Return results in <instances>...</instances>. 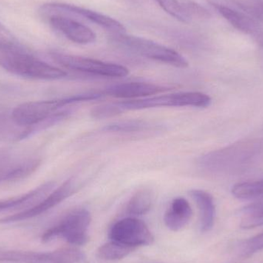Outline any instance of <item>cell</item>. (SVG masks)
<instances>
[{
	"instance_id": "15",
	"label": "cell",
	"mask_w": 263,
	"mask_h": 263,
	"mask_svg": "<svg viewBox=\"0 0 263 263\" xmlns=\"http://www.w3.org/2000/svg\"><path fill=\"white\" fill-rule=\"evenodd\" d=\"M48 20L54 29L61 32L73 43L86 45L96 41L97 35L92 29L72 18L64 16H52Z\"/></svg>"
},
{
	"instance_id": "12",
	"label": "cell",
	"mask_w": 263,
	"mask_h": 263,
	"mask_svg": "<svg viewBox=\"0 0 263 263\" xmlns=\"http://www.w3.org/2000/svg\"><path fill=\"white\" fill-rule=\"evenodd\" d=\"M41 165V160L30 156L0 154V184L20 180L32 174Z\"/></svg>"
},
{
	"instance_id": "16",
	"label": "cell",
	"mask_w": 263,
	"mask_h": 263,
	"mask_svg": "<svg viewBox=\"0 0 263 263\" xmlns=\"http://www.w3.org/2000/svg\"><path fill=\"white\" fill-rule=\"evenodd\" d=\"M55 182H48L23 196L0 200V213L11 210L28 209L43 200L55 189Z\"/></svg>"
},
{
	"instance_id": "6",
	"label": "cell",
	"mask_w": 263,
	"mask_h": 263,
	"mask_svg": "<svg viewBox=\"0 0 263 263\" xmlns=\"http://www.w3.org/2000/svg\"><path fill=\"white\" fill-rule=\"evenodd\" d=\"M91 220L89 211L86 209H77L64 216L58 223L48 229L42 236V241L49 242L61 239L71 245H86L89 241L88 230Z\"/></svg>"
},
{
	"instance_id": "3",
	"label": "cell",
	"mask_w": 263,
	"mask_h": 263,
	"mask_svg": "<svg viewBox=\"0 0 263 263\" xmlns=\"http://www.w3.org/2000/svg\"><path fill=\"white\" fill-rule=\"evenodd\" d=\"M0 66L14 75L32 80H57L67 77L65 71L35 58L17 44L0 46Z\"/></svg>"
},
{
	"instance_id": "23",
	"label": "cell",
	"mask_w": 263,
	"mask_h": 263,
	"mask_svg": "<svg viewBox=\"0 0 263 263\" xmlns=\"http://www.w3.org/2000/svg\"><path fill=\"white\" fill-rule=\"evenodd\" d=\"M153 202V193L150 190H141L135 193L128 202L127 212L132 216L146 214Z\"/></svg>"
},
{
	"instance_id": "1",
	"label": "cell",
	"mask_w": 263,
	"mask_h": 263,
	"mask_svg": "<svg viewBox=\"0 0 263 263\" xmlns=\"http://www.w3.org/2000/svg\"><path fill=\"white\" fill-rule=\"evenodd\" d=\"M100 92H88L65 98L29 102L16 106L11 112L12 120L22 126L35 131L46 129L67 119L72 110L66 106L102 98Z\"/></svg>"
},
{
	"instance_id": "26",
	"label": "cell",
	"mask_w": 263,
	"mask_h": 263,
	"mask_svg": "<svg viewBox=\"0 0 263 263\" xmlns=\"http://www.w3.org/2000/svg\"><path fill=\"white\" fill-rule=\"evenodd\" d=\"M190 20H208L211 18L210 11L193 0H179Z\"/></svg>"
},
{
	"instance_id": "27",
	"label": "cell",
	"mask_w": 263,
	"mask_h": 263,
	"mask_svg": "<svg viewBox=\"0 0 263 263\" xmlns=\"http://www.w3.org/2000/svg\"><path fill=\"white\" fill-rule=\"evenodd\" d=\"M263 250V233L244 241L240 247V253L243 257H249Z\"/></svg>"
},
{
	"instance_id": "5",
	"label": "cell",
	"mask_w": 263,
	"mask_h": 263,
	"mask_svg": "<svg viewBox=\"0 0 263 263\" xmlns=\"http://www.w3.org/2000/svg\"><path fill=\"white\" fill-rule=\"evenodd\" d=\"M112 41L142 57L171 65L177 68L188 67L185 57L170 48L142 37L126 33H114Z\"/></svg>"
},
{
	"instance_id": "18",
	"label": "cell",
	"mask_w": 263,
	"mask_h": 263,
	"mask_svg": "<svg viewBox=\"0 0 263 263\" xmlns=\"http://www.w3.org/2000/svg\"><path fill=\"white\" fill-rule=\"evenodd\" d=\"M190 194L200 213L201 230L203 233L210 231L214 226L216 217V206L213 196L202 190H192Z\"/></svg>"
},
{
	"instance_id": "8",
	"label": "cell",
	"mask_w": 263,
	"mask_h": 263,
	"mask_svg": "<svg viewBox=\"0 0 263 263\" xmlns=\"http://www.w3.org/2000/svg\"><path fill=\"white\" fill-rule=\"evenodd\" d=\"M51 58L66 69L105 77H124L129 70L125 66L115 63H106L93 59L78 55H68L60 52H51Z\"/></svg>"
},
{
	"instance_id": "25",
	"label": "cell",
	"mask_w": 263,
	"mask_h": 263,
	"mask_svg": "<svg viewBox=\"0 0 263 263\" xmlns=\"http://www.w3.org/2000/svg\"><path fill=\"white\" fill-rule=\"evenodd\" d=\"M158 4L172 16L182 23L191 22L190 17L185 13L179 0H156Z\"/></svg>"
},
{
	"instance_id": "29",
	"label": "cell",
	"mask_w": 263,
	"mask_h": 263,
	"mask_svg": "<svg viewBox=\"0 0 263 263\" xmlns=\"http://www.w3.org/2000/svg\"><path fill=\"white\" fill-rule=\"evenodd\" d=\"M16 44L13 35L2 23H0V46H12Z\"/></svg>"
},
{
	"instance_id": "22",
	"label": "cell",
	"mask_w": 263,
	"mask_h": 263,
	"mask_svg": "<svg viewBox=\"0 0 263 263\" xmlns=\"http://www.w3.org/2000/svg\"><path fill=\"white\" fill-rule=\"evenodd\" d=\"M136 249L124 244L111 240L100 247L97 250V256L106 261H116L126 258Z\"/></svg>"
},
{
	"instance_id": "7",
	"label": "cell",
	"mask_w": 263,
	"mask_h": 263,
	"mask_svg": "<svg viewBox=\"0 0 263 263\" xmlns=\"http://www.w3.org/2000/svg\"><path fill=\"white\" fill-rule=\"evenodd\" d=\"M39 13L42 17L47 20L52 16H64L69 18L72 16L84 17L86 20L114 33L126 32L124 26L112 17L75 5L61 3H46L40 8Z\"/></svg>"
},
{
	"instance_id": "11",
	"label": "cell",
	"mask_w": 263,
	"mask_h": 263,
	"mask_svg": "<svg viewBox=\"0 0 263 263\" xmlns=\"http://www.w3.org/2000/svg\"><path fill=\"white\" fill-rule=\"evenodd\" d=\"M77 185L73 179H69L63 182L60 186L52 190L48 196L38 203L23 211L15 213L12 216L0 219V223L8 224L12 222H21L26 219H32L46 213L54 207L70 197L76 192Z\"/></svg>"
},
{
	"instance_id": "28",
	"label": "cell",
	"mask_w": 263,
	"mask_h": 263,
	"mask_svg": "<svg viewBox=\"0 0 263 263\" xmlns=\"http://www.w3.org/2000/svg\"><path fill=\"white\" fill-rule=\"evenodd\" d=\"M246 13L251 15L258 21L263 23V3H252V4H239Z\"/></svg>"
},
{
	"instance_id": "21",
	"label": "cell",
	"mask_w": 263,
	"mask_h": 263,
	"mask_svg": "<svg viewBox=\"0 0 263 263\" xmlns=\"http://www.w3.org/2000/svg\"><path fill=\"white\" fill-rule=\"evenodd\" d=\"M241 228L245 230L263 226V200L250 204L239 212Z\"/></svg>"
},
{
	"instance_id": "13",
	"label": "cell",
	"mask_w": 263,
	"mask_h": 263,
	"mask_svg": "<svg viewBox=\"0 0 263 263\" xmlns=\"http://www.w3.org/2000/svg\"><path fill=\"white\" fill-rule=\"evenodd\" d=\"M170 90V88L144 82L117 83L100 91L103 97L120 99H141Z\"/></svg>"
},
{
	"instance_id": "17",
	"label": "cell",
	"mask_w": 263,
	"mask_h": 263,
	"mask_svg": "<svg viewBox=\"0 0 263 263\" xmlns=\"http://www.w3.org/2000/svg\"><path fill=\"white\" fill-rule=\"evenodd\" d=\"M193 216L191 205L185 198L173 199L164 215V222L172 231H180L190 222Z\"/></svg>"
},
{
	"instance_id": "14",
	"label": "cell",
	"mask_w": 263,
	"mask_h": 263,
	"mask_svg": "<svg viewBox=\"0 0 263 263\" xmlns=\"http://www.w3.org/2000/svg\"><path fill=\"white\" fill-rule=\"evenodd\" d=\"M213 6L233 27L251 35L257 43L263 46V26L258 20L247 13L239 12L223 5L213 3Z\"/></svg>"
},
{
	"instance_id": "4",
	"label": "cell",
	"mask_w": 263,
	"mask_h": 263,
	"mask_svg": "<svg viewBox=\"0 0 263 263\" xmlns=\"http://www.w3.org/2000/svg\"><path fill=\"white\" fill-rule=\"evenodd\" d=\"M211 103V98L199 92H179L167 95L154 96L137 100L117 102L114 105L119 115L129 110H142L159 107L205 108Z\"/></svg>"
},
{
	"instance_id": "10",
	"label": "cell",
	"mask_w": 263,
	"mask_h": 263,
	"mask_svg": "<svg viewBox=\"0 0 263 263\" xmlns=\"http://www.w3.org/2000/svg\"><path fill=\"white\" fill-rule=\"evenodd\" d=\"M110 240L136 249L152 245L154 236L143 221L136 218H125L116 222L109 230Z\"/></svg>"
},
{
	"instance_id": "20",
	"label": "cell",
	"mask_w": 263,
	"mask_h": 263,
	"mask_svg": "<svg viewBox=\"0 0 263 263\" xmlns=\"http://www.w3.org/2000/svg\"><path fill=\"white\" fill-rule=\"evenodd\" d=\"M235 197L243 200H263V179L236 184L232 189Z\"/></svg>"
},
{
	"instance_id": "19",
	"label": "cell",
	"mask_w": 263,
	"mask_h": 263,
	"mask_svg": "<svg viewBox=\"0 0 263 263\" xmlns=\"http://www.w3.org/2000/svg\"><path fill=\"white\" fill-rule=\"evenodd\" d=\"M32 132V128L25 127L17 124L11 116H0V140L15 141L27 137Z\"/></svg>"
},
{
	"instance_id": "9",
	"label": "cell",
	"mask_w": 263,
	"mask_h": 263,
	"mask_svg": "<svg viewBox=\"0 0 263 263\" xmlns=\"http://www.w3.org/2000/svg\"><path fill=\"white\" fill-rule=\"evenodd\" d=\"M85 255L77 248L52 252L0 251V262L15 263H80Z\"/></svg>"
},
{
	"instance_id": "24",
	"label": "cell",
	"mask_w": 263,
	"mask_h": 263,
	"mask_svg": "<svg viewBox=\"0 0 263 263\" xmlns=\"http://www.w3.org/2000/svg\"><path fill=\"white\" fill-rule=\"evenodd\" d=\"M153 127L154 126L144 120H131L110 123L106 125L102 130L109 133H137L148 130Z\"/></svg>"
},
{
	"instance_id": "2",
	"label": "cell",
	"mask_w": 263,
	"mask_h": 263,
	"mask_svg": "<svg viewBox=\"0 0 263 263\" xmlns=\"http://www.w3.org/2000/svg\"><path fill=\"white\" fill-rule=\"evenodd\" d=\"M263 162V140L240 141L210 152L198 159L199 168L213 174H236L251 170Z\"/></svg>"
}]
</instances>
